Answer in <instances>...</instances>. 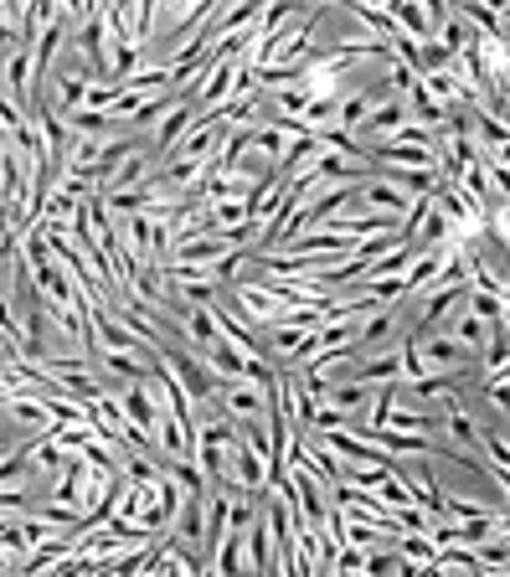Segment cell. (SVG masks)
Segmentation results:
<instances>
[{"instance_id":"obj_1","label":"cell","mask_w":510,"mask_h":577,"mask_svg":"<svg viewBox=\"0 0 510 577\" xmlns=\"http://www.w3.org/2000/svg\"><path fill=\"white\" fill-rule=\"evenodd\" d=\"M89 83H93V73L83 68V58H77L73 47H67V52L58 58V68L46 73V89L37 93V99H42V104L52 109V114L62 119V124H67V119H73L77 109H83V93H89Z\"/></svg>"},{"instance_id":"obj_2","label":"cell","mask_w":510,"mask_h":577,"mask_svg":"<svg viewBox=\"0 0 510 577\" xmlns=\"http://www.w3.org/2000/svg\"><path fill=\"white\" fill-rule=\"evenodd\" d=\"M407 351L418 356L423 377H428V371H444V377H465V371L475 367V356H469L465 346L454 341L449 330H428V336H407Z\"/></svg>"},{"instance_id":"obj_3","label":"cell","mask_w":510,"mask_h":577,"mask_svg":"<svg viewBox=\"0 0 510 577\" xmlns=\"http://www.w3.org/2000/svg\"><path fill=\"white\" fill-rule=\"evenodd\" d=\"M155 361H160V371H166L170 382L191 398V408L196 402H211V392H217V377L207 371V361L201 356H191V351H180V346H160L155 351Z\"/></svg>"},{"instance_id":"obj_4","label":"cell","mask_w":510,"mask_h":577,"mask_svg":"<svg viewBox=\"0 0 510 577\" xmlns=\"http://www.w3.org/2000/svg\"><path fill=\"white\" fill-rule=\"evenodd\" d=\"M104 27L119 31L129 47H145L155 42V31H160V0H139V6H104Z\"/></svg>"},{"instance_id":"obj_5","label":"cell","mask_w":510,"mask_h":577,"mask_svg":"<svg viewBox=\"0 0 510 577\" xmlns=\"http://www.w3.org/2000/svg\"><path fill=\"white\" fill-rule=\"evenodd\" d=\"M211 408L238 429V423H263L269 413V387H253V382H222L211 392Z\"/></svg>"},{"instance_id":"obj_6","label":"cell","mask_w":510,"mask_h":577,"mask_svg":"<svg viewBox=\"0 0 510 577\" xmlns=\"http://www.w3.org/2000/svg\"><path fill=\"white\" fill-rule=\"evenodd\" d=\"M191 124H196V109L186 104V99H170V109H166V114H160V124H155V130H150V140H145L155 161L166 165V155L180 145V140H186V130H191Z\"/></svg>"},{"instance_id":"obj_7","label":"cell","mask_w":510,"mask_h":577,"mask_svg":"<svg viewBox=\"0 0 510 577\" xmlns=\"http://www.w3.org/2000/svg\"><path fill=\"white\" fill-rule=\"evenodd\" d=\"M0 83H6V99H11V109L27 119V109L37 104V89H31V52H27V47L6 52V73H0Z\"/></svg>"},{"instance_id":"obj_8","label":"cell","mask_w":510,"mask_h":577,"mask_svg":"<svg viewBox=\"0 0 510 577\" xmlns=\"http://www.w3.org/2000/svg\"><path fill=\"white\" fill-rule=\"evenodd\" d=\"M207 16H211L207 0H160V37H166V42H176L180 31L201 27Z\"/></svg>"},{"instance_id":"obj_9","label":"cell","mask_w":510,"mask_h":577,"mask_svg":"<svg viewBox=\"0 0 510 577\" xmlns=\"http://www.w3.org/2000/svg\"><path fill=\"white\" fill-rule=\"evenodd\" d=\"M21 490H31V444L0 454V495H21Z\"/></svg>"},{"instance_id":"obj_10","label":"cell","mask_w":510,"mask_h":577,"mask_svg":"<svg viewBox=\"0 0 510 577\" xmlns=\"http://www.w3.org/2000/svg\"><path fill=\"white\" fill-rule=\"evenodd\" d=\"M6 413L15 418V429H27V439H42L52 429V413H46V398H6Z\"/></svg>"},{"instance_id":"obj_11","label":"cell","mask_w":510,"mask_h":577,"mask_svg":"<svg viewBox=\"0 0 510 577\" xmlns=\"http://www.w3.org/2000/svg\"><path fill=\"white\" fill-rule=\"evenodd\" d=\"M444 330H449L454 341L465 346V351L475 356V361H480V356H485V346H490V336H496V330L485 326L480 315H469V310H459V315H454V320H449V326H444Z\"/></svg>"}]
</instances>
